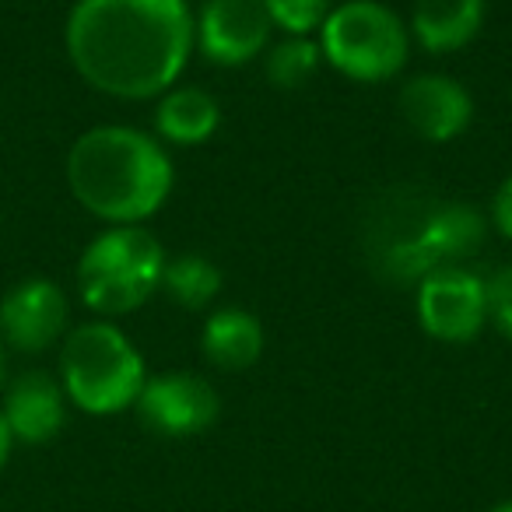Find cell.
<instances>
[{
  "mask_svg": "<svg viewBox=\"0 0 512 512\" xmlns=\"http://www.w3.org/2000/svg\"><path fill=\"white\" fill-rule=\"evenodd\" d=\"M491 228L512 242V176H505L491 197Z\"/></svg>",
  "mask_w": 512,
  "mask_h": 512,
  "instance_id": "obj_20",
  "label": "cell"
},
{
  "mask_svg": "<svg viewBox=\"0 0 512 512\" xmlns=\"http://www.w3.org/2000/svg\"><path fill=\"white\" fill-rule=\"evenodd\" d=\"M264 323L256 320L249 309L239 306H221L214 309L204 320V330H200V351L204 358L214 365V369L225 372H242L253 369L264 355Z\"/></svg>",
  "mask_w": 512,
  "mask_h": 512,
  "instance_id": "obj_14",
  "label": "cell"
},
{
  "mask_svg": "<svg viewBox=\"0 0 512 512\" xmlns=\"http://www.w3.org/2000/svg\"><path fill=\"white\" fill-rule=\"evenodd\" d=\"M0 383H4V341H0Z\"/></svg>",
  "mask_w": 512,
  "mask_h": 512,
  "instance_id": "obj_23",
  "label": "cell"
},
{
  "mask_svg": "<svg viewBox=\"0 0 512 512\" xmlns=\"http://www.w3.org/2000/svg\"><path fill=\"white\" fill-rule=\"evenodd\" d=\"M64 43L74 71L95 92L158 99L190 64L193 11L186 0H78Z\"/></svg>",
  "mask_w": 512,
  "mask_h": 512,
  "instance_id": "obj_1",
  "label": "cell"
},
{
  "mask_svg": "<svg viewBox=\"0 0 512 512\" xmlns=\"http://www.w3.org/2000/svg\"><path fill=\"white\" fill-rule=\"evenodd\" d=\"M404 123L428 144H449L467 134L474 120V99L449 74H418L404 81L397 95Z\"/></svg>",
  "mask_w": 512,
  "mask_h": 512,
  "instance_id": "obj_11",
  "label": "cell"
},
{
  "mask_svg": "<svg viewBox=\"0 0 512 512\" xmlns=\"http://www.w3.org/2000/svg\"><path fill=\"white\" fill-rule=\"evenodd\" d=\"M484 0H418L411 11V39L432 57H446L477 39L484 25Z\"/></svg>",
  "mask_w": 512,
  "mask_h": 512,
  "instance_id": "obj_13",
  "label": "cell"
},
{
  "mask_svg": "<svg viewBox=\"0 0 512 512\" xmlns=\"http://www.w3.org/2000/svg\"><path fill=\"white\" fill-rule=\"evenodd\" d=\"M11 446H15V439H11L8 425H4V418H0V467H4V463H8V456H11Z\"/></svg>",
  "mask_w": 512,
  "mask_h": 512,
  "instance_id": "obj_21",
  "label": "cell"
},
{
  "mask_svg": "<svg viewBox=\"0 0 512 512\" xmlns=\"http://www.w3.org/2000/svg\"><path fill=\"white\" fill-rule=\"evenodd\" d=\"M221 127V106L211 92L197 85H172L158 95L155 106V134L165 144L179 148H197L207 144Z\"/></svg>",
  "mask_w": 512,
  "mask_h": 512,
  "instance_id": "obj_15",
  "label": "cell"
},
{
  "mask_svg": "<svg viewBox=\"0 0 512 512\" xmlns=\"http://www.w3.org/2000/svg\"><path fill=\"white\" fill-rule=\"evenodd\" d=\"M264 0H207L193 18V50L214 67H246L271 46Z\"/></svg>",
  "mask_w": 512,
  "mask_h": 512,
  "instance_id": "obj_8",
  "label": "cell"
},
{
  "mask_svg": "<svg viewBox=\"0 0 512 512\" xmlns=\"http://www.w3.org/2000/svg\"><path fill=\"white\" fill-rule=\"evenodd\" d=\"M67 295L46 278H25L0 299V341L25 355L53 348L67 337Z\"/></svg>",
  "mask_w": 512,
  "mask_h": 512,
  "instance_id": "obj_10",
  "label": "cell"
},
{
  "mask_svg": "<svg viewBox=\"0 0 512 512\" xmlns=\"http://www.w3.org/2000/svg\"><path fill=\"white\" fill-rule=\"evenodd\" d=\"M323 64L320 43L313 36H285L281 43H274L264 57V74L274 88L281 92H299L316 78Z\"/></svg>",
  "mask_w": 512,
  "mask_h": 512,
  "instance_id": "obj_17",
  "label": "cell"
},
{
  "mask_svg": "<svg viewBox=\"0 0 512 512\" xmlns=\"http://www.w3.org/2000/svg\"><path fill=\"white\" fill-rule=\"evenodd\" d=\"M320 53L337 74L358 85H383L407 67L411 32L379 0H344L320 29Z\"/></svg>",
  "mask_w": 512,
  "mask_h": 512,
  "instance_id": "obj_5",
  "label": "cell"
},
{
  "mask_svg": "<svg viewBox=\"0 0 512 512\" xmlns=\"http://www.w3.org/2000/svg\"><path fill=\"white\" fill-rule=\"evenodd\" d=\"M165 249L144 225H109L78 260V295L99 316H127L162 288Z\"/></svg>",
  "mask_w": 512,
  "mask_h": 512,
  "instance_id": "obj_4",
  "label": "cell"
},
{
  "mask_svg": "<svg viewBox=\"0 0 512 512\" xmlns=\"http://www.w3.org/2000/svg\"><path fill=\"white\" fill-rule=\"evenodd\" d=\"M271 25L285 36H313L330 15V0H264Z\"/></svg>",
  "mask_w": 512,
  "mask_h": 512,
  "instance_id": "obj_18",
  "label": "cell"
},
{
  "mask_svg": "<svg viewBox=\"0 0 512 512\" xmlns=\"http://www.w3.org/2000/svg\"><path fill=\"white\" fill-rule=\"evenodd\" d=\"M418 323L432 341H477L488 323V281L467 264L425 274L418 281Z\"/></svg>",
  "mask_w": 512,
  "mask_h": 512,
  "instance_id": "obj_7",
  "label": "cell"
},
{
  "mask_svg": "<svg viewBox=\"0 0 512 512\" xmlns=\"http://www.w3.org/2000/svg\"><path fill=\"white\" fill-rule=\"evenodd\" d=\"M148 369L120 327L109 320L81 323L64 337L60 348V386L67 400L85 414L106 418L137 404Z\"/></svg>",
  "mask_w": 512,
  "mask_h": 512,
  "instance_id": "obj_3",
  "label": "cell"
},
{
  "mask_svg": "<svg viewBox=\"0 0 512 512\" xmlns=\"http://www.w3.org/2000/svg\"><path fill=\"white\" fill-rule=\"evenodd\" d=\"M134 407L141 425L165 439H190V435L207 432L221 414L218 390L193 372L151 376Z\"/></svg>",
  "mask_w": 512,
  "mask_h": 512,
  "instance_id": "obj_9",
  "label": "cell"
},
{
  "mask_svg": "<svg viewBox=\"0 0 512 512\" xmlns=\"http://www.w3.org/2000/svg\"><path fill=\"white\" fill-rule=\"evenodd\" d=\"M488 320L505 341H512V264H505L488 281Z\"/></svg>",
  "mask_w": 512,
  "mask_h": 512,
  "instance_id": "obj_19",
  "label": "cell"
},
{
  "mask_svg": "<svg viewBox=\"0 0 512 512\" xmlns=\"http://www.w3.org/2000/svg\"><path fill=\"white\" fill-rule=\"evenodd\" d=\"M176 169L162 141L137 127H92L67 151V186L88 214L109 225H141L169 200Z\"/></svg>",
  "mask_w": 512,
  "mask_h": 512,
  "instance_id": "obj_2",
  "label": "cell"
},
{
  "mask_svg": "<svg viewBox=\"0 0 512 512\" xmlns=\"http://www.w3.org/2000/svg\"><path fill=\"white\" fill-rule=\"evenodd\" d=\"M488 239V218L474 204L442 200L421 218L418 232L379 249V271L393 285H418L439 267L467 264Z\"/></svg>",
  "mask_w": 512,
  "mask_h": 512,
  "instance_id": "obj_6",
  "label": "cell"
},
{
  "mask_svg": "<svg viewBox=\"0 0 512 512\" xmlns=\"http://www.w3.org/2000/svg\"><path fill=\"white\" fill-rule=\"evenodd\" d=\"M162 292L169 295L176 306L197 313V309H207L221 295V271L207 256L183 253V256H176V260H165Z\"/></svg>",
  "mask_w": 512,
  "mask_h": 512,
  "instance_id": "obj_16",
  "label": "cell"
},
{
  "mask_svg": "<svg viewBox=\"0 0 512 512\" xmlns=\"http://www.w3.org/2000/svg\"><path fill=\"white\" fill-rule=\"evenodd\" d=\"M0 418L8 425L11 439L25 446H43L57 439L67 421V393L60 379L50 372H25L4 393Z\"/></svg>",
  "mask_w": 512,
  "mask_h": 512,
  "instance_id": "obj_12",
  "label": "cell"
},
{
  "mask_svg": "<svg viewBox=\"0 0 512 512\" xmlns=\"http://www.w3.org/2000/svg\"><path fill=\"white\" fill-rule=\"evenodd\" d=\"M491 512H512V498H509V502H498V505H495V509H491Z\"/></svg>",
  "mask_w": 512,
  "mask_h": 512,
  "instance_id": "obj_22",
  "label": "cell"
}]
</instances>
